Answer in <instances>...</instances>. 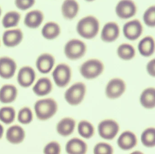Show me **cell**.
Listing matches in <instances>:
<instances>
[{
  "instance_id": "obj_1",
  "label": "cell",
  "mask_w": 155,
  "mask_h": 154,
  "mask_svg": "<svg viewBox=\"0 0 155 154\" xmlns=\"http://www.w3.org/2000/svg\"><path fill=\"white\" fill-rule=\"evenodd\" d=\"M34 108L37 118L41 121H46L57 113L58 104L53 98H45L36 101Z\"/></svg>"
},
{
  "instance_id": "obj_2",
  "label": "cell",
  "mask_w": 155,
  "mask_h": 154,
  "mask_svg": "<svg viewBox=\"0 0 155 154\" xmlns=\"http://www.w3.org/2000/svg\"><path fill=\"white\" fill-rule=\"evenodd\" d=\"M99 29V23L96 18L93 16L84 17L78 23V33L83 38L91 39L96 36Z\"/></svg>"
},
{
  "instance_id": "obj_3",
  "label": "cell",
  "mask_w": 155,
  "mask_h": 154,
  "mask_svg": "<svg viewBox=\"0 0 155 154\" xmlns=\"http://www.w3.org/2000/svg\"><path fill=\"white\" fill-rule=\"evenodd\" d=\"M86 92V87L82 82H78L70 87L65 92L64 98L72 106H77L82 103Z\"/></svg>"
},
{
  "instance_id": "obj_4",
  "label": "cell",
  "mask_w": 155,
  "mask_h": 154,
  "mask_svg": "<svg viewBox=\"0 0 155 154\" xmlns=\"http://www.w3.org/2000/svg\"><path fill=\"white\" fill-rule=\"evenodd\" d=\"M103 63L97 59H91L84 62L80 67V73L86 79H93L99 76L104 71Z\"/></svg>"
},
{
  "instance_id": "obj_5",
  "label": "cell",
  "mask_w": 155,
  "mask_h": 154,
  "mask_svg": "<svg viewBox=\"0 0 155 154\" xmlns=\"http://www.w3.org/2000/svg\"><path fill=\"white\" fill-rule=\"evenodd\" d=\"M86 51V44L80 40L73 39L68 41L64 47V54L67 58L72 61L83 57Z\"/></svg>"
},
{
  "instance_id": "obj_6",
  "label": "cell",
  "mask_w": 155,
  "mask_h": 154,
  "mask_svg": "<svg viewBox=\"0 0 155 154\" xmlns=\"http://www.w3.org/2000/svg\"><path fill=\"white\" fill-rule=\"evenodd\" d=\"M71 70L69 65L65 64H60L54 70L52 76L57 86L64 87L71 81Z\"/></svg>"
},
{
  "instance_id": "obj_7",
  "label": "cell",
  "mask_w": 155,
  "mask_h": 154,
  "mask_svg": "<svg viewBox=\"0 0 155 154\" xmlns=\"http://www.w3.org/2000/svg\"><path fill=\"white\" fill-rule=\"evenodd\" d=\"M119 131V125L113 119L103 120L98 125L99 135L105 140H113L116 137Z\"/></svg>"
},
{
  "instance_id": "obj_8",
  "label": "cell",
  "mask_w": 155,
  "mask_h": 154,
  "mask_svg": "<svg viewBox=\"0 0 155 154\" xmlns=\"http://www.w3.org/2000/svg\"><path fill=\"white\" fill-rule=\"evenodd\" d=\"M22 31L20 28L7 29L3 33L2 41L5 46L13 48L20 44L23 39Z\"/></svg>"
},
{
  "instance_id": "obj_9",
  "label": "cell",
  "mask_w": 155,
  "mask_h": 154,
  "mask_svg": "<svg viewBox=\"0 0 155 154\" xmlns=\"http://www.w3.org/2000/svg\"><path fill=\"white\" fill-rule=\"evenodd\" d=\"M126 90L124 81L119 78L111 79L107 83L105 89L106 96L109 99H116L120 97Z\"/></svg>"
},
{
  "instance_id": "obj_10",
  "label": "cell",
  "mask_w": 155,
  "mask_h": 154,
  "mask_svg": "<svg viewBox=\"0 0 155 154\" xmlns=\"http://www.w3.org/2000/svg\"><path fill=\"white\" fill-rule=\"evenodd\" d=\"M117 15L122 19H127L135 15L137 6L132 0H121L116 7Z\"/></svg>"
},
{
  "instance_id": "obj_11",
  "label": "cell",
  "mask_w": 155,
  "mask_h": 154,
  "mask_svg": "<svg viewBox=\"0 0 155 154\" xmlns=\"http://www.w3.org/2000/svg\"><path fill=\"white\" fill-rule=\"evenodd\" d=\"M143 27L140 21L134 19L127 22L124 25L123 32L126 38L131 41H135L142 35Z\"/></svg>"
},
{
  "instance_id": "obj_12",
  "label": "cell",
  "mask_w": 155,
  "mask_h": 154,
  "mask_svg": "<svg viewBox=\"0 0 155 154\" xmlns=\"http://www.w3.org/2000/svg\"><path fill=\"white\" fill-rule=\"evenodd\" d=\"M16 69L17 64L13 59L7 56L0 57V77L10 79L14 76Z\"/></svg>"
},
{
  "instance_id": "obj_13",
  "label": "cell",
  "mask_w": 155,
  "mask_h": 154,
  "mask_svg": "<svg viewBox=\"0 0 155 154\" xmlns=\"http://www.w3.org/2000/svg\"><path fill=\"white\" fill-rule=\"evenodd\" d=\"M36 74L34 70L29 66L21 68L18 72L17 80L19 84L25 88L31 86L35 79Z\"/></svg>"
},
{
  "instance_id": "obj_14",
  "label": "cell",
  "mask_w": 155,
  "mask_h": 154,
  "mask_svg": "<svg viewBox=\"0 0 155 154\" xmlns=\"http://www.w3.org/2000/svg\"><path fill=\"white\" fill-rule=\"evenodd\" d=\"M54 63L55 59L52 55L48 53L43 54L36 60V68L41 73L46 74L51 71Z\"/></svg>"
},
{
  "instance_id": "obj_15",
  "label": "cell",
  "mask_w": 155,
  "mask_h": 154,
  "mask_svg": "<svg viewBox=\"0 0 155 154\" xmlns=\"http://www.w3.org/2000/svg\"><path fill=\"white\" fill-rule=\"evenodd\" d=\"M120 30L116 23L110 22L106 24L101 32L102 41L106 42H112L119 36Z\"/></svg>"
},
{
  "instance_id": "obj_16",
  "label": "cell",
  "mask_w": 155,
  "mask_h": 154,
  "mask_svg": "<svg viewBox=\"0 0 155 154\" xmlns=\"http://www.w3.org/2000/svg\"><path fill=\"white\" fill-rule=\"evenodd\" d=\"M25 136V132L23 128L18 125L12 126L6 131V139L13 144H19L22 143Z\"/></svg>"
},
{
  "instance_id": "obj_17",
  "label": "cell",
  "mask_w": 155,
  "mask_h": 154,
  "mask_svg": "<svg viewBox=\"0 0 155 154\" xmlns=\"http://www.w3.org/2000/svg\"><path fill=\"white\" fill-rule=\"evenodd\" d=\"M44 20V15L41 11L35 10L28 12L24 20L25 25L30 29H36L41 25Z\"/></svg>"
},
{
  "instance_id": "obj_18",
  "label": "cell",
  "mask_w": 155,
  "mask_h": 154,
  "mask_svg": "<svg viewBox=\"0 0 155 154\" xmlns=\"http://www.w3.org/2000/svg\"><path fill=\"white\" fill-rule=\"evenodd\" d=\"M117 143L118 146L122 150H131L137 145V138L134 133L125 131L121 134Z\"/></svg>"
},
{
  "instance_id": "obj_19",
  "label": "cell",
  "mask_w": 155,
  "mask_h": 154,
  "mask_svg": "<svg viewBox=\"0 0 155 154\" xmlns=\"http://www.w3.org/2000/svg\"><path fill=\"white\" fill-rule=\"evenodd\" d=\"M87 150V144L83 140L77 137L72 138L69 140L65 146V150L68 154H85Z\"/></svg>"
},
{
  "instance_id": "obj_20",
  "label": "cell",
  "mask_w": 155,
  "mask_h": 154,
  "mask_svg": "<svg viewBox=\"0 0 155 154\" xmlns=\"http://www.w3.org/2000/svg\"><path fill=\"white\" fill-rule=\"evenodd\" d=\"M18 90L15 86L11 84L4 85L0 89V102L3 103H10L15 101Z\"/></svg>"
},
{
  "instance_id": "obj_21",
  "label": "cell",
  "mask_w": 155,
  "mask_h": 154,
  "mask_svg": "<svg viewBox=\"0 0 155 154\" xmlns=\"http://www.w3.org/2000/svg\"><path fill=\"white\" fill-rule=\"evenodd\" d=\"M75 125L76 122L74 119L71 117H65L61 119L57 124L56 130L59 135L66 137L73 133Z\"/></svg>"
},
{
  "instance_id": "obj_22",
  "label": "cell",
  "mask_w": 155,
  "mask_h": 154,
  "mask_svg": "<svg viewBox=\"0 0 155 154\" xmlns=\"http://www.w3.org/2000/svg\"><path fill=\"white\" fill-rule=\"evenodd\" d=\"M53 89V85L48 77H41L33 87L34 93L38 96H44L50 93Z\"/></svg>"
},
{
  "instance_id": "obj_23",
  "label": "cell",
  "mask_w": 155,
  "mask_h": 154,
  "mask_svg": "<svg viewBox=\"0 0 155 154\" xmlns=\"http://www.w3.org/2000/svg\"><path fill=\"white\" fill-rule=\"evenodd\" d=\"M79 8V5L75 0H64L62 5L63 16L67 20H72L76 17Z\"/></svg>"
},
{
  "instance_id": "obj_24",
  "label": "cell",
  "mask_w": 155,
  "mask_h": 154,
  "mask_svg": "<svg viewBox=\"0 0 155 154\" xmlns=\"http://www.w3.org/2000/svg\"><path fill=\"white\" fill-rule=\"evenodd\" d=\"M138 48L141 55L145 57H150L155 51V42L153 38L151 36H146L139 42Z\"/></svg>"
},
{
  "instance_id": "obj_25",
  "label": "cell",
  "mask_w": 155,
  "mask_h": 154,
  "mask_svg": "<svg viewBox=\"0 0 155 154\" xmlns=\"http://www.w3.org/2000/svg\"><path fill=\"white\" fill-rule=\"evenodd\" d=\"M21 15L16 11L7 12L4 15L2 21V24L5 29L15 28L19 25L21 20Z\"/></svg>"
},
{
  "instance_id": "obj_26",
  "label": "cell",
  "mask_w": 155,
  "mask_h": 154,
  "mask_svg": "<svg viewBox=\"0 0 155 154\" xmlns=\"http://www.w3.org/2000/svg\"><path fill=\"white\" fill-rule=\"evenodd\" d=\"M141 104L145 108L152 109L155 107V88L149 87L145 89L140 97Z\"/></svg>"
},
{
  "instance_id": "obj_27",
  "label": "cell",
  "mask_w": 155,
  "mask_h": 154,
  "mask_svg": "<svg viewBox=\"0 0 155 154\" xmlns=\"http://www.w3.org/2000/svg\"><path fill=\"white\" fill-rule=\"evenodd\" d=\"M43 36L47 40H51L57 38L61 33V28L56 23L49 22L45 25L42 29Z\"/></svg>"
},
{
  "instance_id": "obj_28",
  "label": "cell",
  "mask_w": 155,
  "mask_h": 154,
  "mask_svg": "<svg viewBox=\"0 0 155 154\" xmlns=\"http://www.w3.org/2000/svg\"><path fill=\"white\" fill-rule=\"evenodd\" d=\"M78 131L79 134L85 139H89L93 137L95 133L93 125L86 120H82L78 123Z\"/></svg>"
},
{
  "instance_id": "obj_29",
  "label": "cell",
  "mask_w": 155,
  "mask_h": 154,
  "mask_svg": "<svg viewBox=\"0 0 155 154\" xmlns=\"http://www.w3.org/2000/svg\"><path fill=\"white\" fill-rule=\"evenodd\" d=\"M117 55L119 58L125 61H128L134 58L135 55L134 48L128 44H121L117 50Z\"/></svg>"
},
{
  "instance_id": "obj_30",
  "label": "cell",
  "mask_w": 155,
  "mask_h": 154,
  "mask_svg": "<svg viewBox=\"0 0 155 154\" xmlns=\"http://www.w3.org/2000/svg\"><path fill=\"white\" fill-rule=\"evenodd\" d=\"M15 115L14 108L10 106H3L0 109V121L6 124H10L15 121Z\"/></svg>"
},
{
  "instance_id": "obj_31",
  "label": "cell",
  "mask_w": 155,
  "mask_h": 154,
  "mask_svg": "<svg viewBox=\"0 0 155 154\" xmlns=\"http://www.w3.org/2000/svg\"><path fill=\"white\" fill-rule=\"evenodd\" d=\"M141 141L146 147L155 146V128L151 127L146 129L141 136Z\"/></svg>"
},
{
  "instance_id": "obj_32",
  "label": "cell",
  "mask_w": 155,
  "mask_h": 154,
  "mask_svg": "<svg viewBox=\"0 0 155 154\" xmlns=\"http://www.w3.org/2000/svg\"><path fill=\"white\" fill-rule=\"evenodd\" d=\"M18 121L22 124H28L32 121L33 115L30 107L25 106L20 109L18 114Z\"/></svg>"
},
{
  "instance_id": "obj_33",
  "label": "cell",
  "mask_w": 155,
  "mask_h": 154,
  "mask_svg": "<svg viewBox=\"0 0 155 154\" xmlns=\"http://www.w3.org/2000/svg\"><path fill=\"white\" fill-rule=\"evenodd\" d=\"M143 21L147 26L155 27V5L148 7L143 14Z\"/></svg>"
},
{
  "instance_id": "obj_34",
  "label": "cell",
  "mask_w": 155,
  "mask_h": 154,
  "mask_svg": "<svg viewBox=\"0 0 155 154\" xmlns=\"http://www.w3.org/2000/svg\"><path fill=\"white\" fill-rule=\"evenodd\" d=\"M94 152L95 154H111L114 152V150L109 144L99 143L95 146Z\"/></svg>"
},
{
  "instance_id": "obj_35",
  "label": "cell",
  "mask_w": 155,
  "mask_h": 154,
  "mask_svg": "<svg viewBox=\"0 0 155 154\" xmlns=\"http://www.w3.org/2000/svg\"><path fill=\"white\" fill-rule=\"evenodd\" d=\"M44 153L46 154H59L61 152V146L58 142H50L44 149Z\"/></svg>"
},
{
  "instance_id": "obj_36",
  "label": "cell",
  "mask_w": 155,
  "mask_h": 154,
  "mask_svg": "<svg viewBox=\"0 0 155 154\" xmlns=\"http://www.w3.org/2000/svg\"><path fill=\"white\" fill-rule=\"evenodd\" d=\"M35 2V0H15V4L19 10L25 11L32 7Z\"/></svg>"
},
{
  "instance_id": "obj_37",
  "label": "cell",
  "mask_w": 155,
  "mask_h": 154,
  "mask_svg": "<svg viewBox=\"0 0 155 154\" xmlns=\"http://www.w3.org/2000/svg\"><path fill=\"white\" fill-rule=\"evenodd\" d=\"M147 72L151 76L155 77V58L151 60L147 66Z\"/></svg>"
},
{
  "instance_id": "obj_38",
  "label": "cell",
  "mask_w": 155,
  "mask_h": 154,
  "mask_svg": "<svg viewBox=\"0 0 155 154\" xmlns=\"http://www.w3.org/2000/svg\"><path fill=\"white\" fill-rule=\"evenodd\" d=\"M4 131V129L3 126L0 124V139H2V137L3 135Z\"/></svg>"
},
{
  "instance_id": "obj_39",
  "label": "cell",
  "mask_w": 155,
  "mask_h": 154,
  "mask_svg": "<svg viewBox=\"0 0 155 154\" xmlns=\"http://www.w3.org/2000/svg\"><path fill=\"white\" fill-rule=\"evenodd\" d=\"M85 1H87V2H93V1H94V0H85Z\"/></svg>"
},
{
  "instance_id": "obj_40",
  "label": "cell",
  "mask_w": 155,
  "mask_h": 154,
  "mask_svg": "<svg viewBox=\"0 0 155 154\" xmlns=\"http://www.w3.org/2000/svg\"><path fill=\"white\" fill-rule=\"evenodd\" d=\"M1 15H2V9H1V7H0V17H1Z\"/></svg>"
},
{
  "instance_id": "obj_41",
  "label": "cell",
  "mask_w": 155,
  "mask_h": 154,
  "mask_svg": "<svg viewBox=\"0 0 155 154\" xmlns=\"http://www.w3.org/2000/svg\"><path fill=\"white\" fill-rule=\"evenodd\" d=\"M0 46H1V40H0Z\"/></svg>"
}]
</instances>
